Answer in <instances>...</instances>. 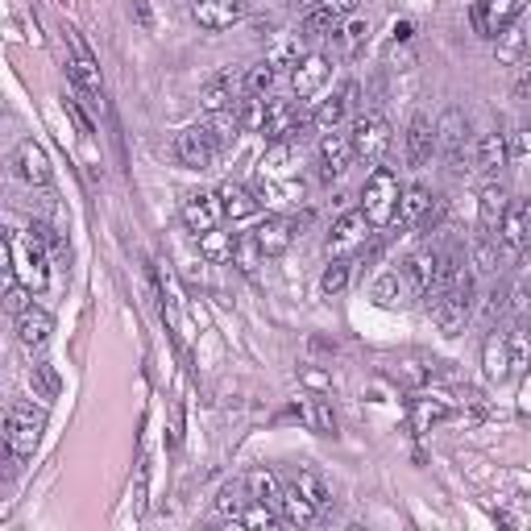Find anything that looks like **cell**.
I'll list each match as a JSON object with an SVG mask.
<instances>
[{"instance_id": "29", "label": "cell", "mask_w": 531, "mask_h": 531, "mask_svg": "<svg viewBox=\"0 0 531 531\" xmlns=\"http://www.w3.org/2000/svg\"><path fill=\"white\" fill-rule=\"evenodd\" d=\"M482 361H486V378H490V382L511 378V345H507V337L490 332L486 345H482Z\"/></svg>"}, {"instance_id": "12", "label": "cell", "mask_w": 531, "mask_h": 531, "mask_svg": "<svg viewBox=\"0 0 531 531\" xmlns=\"http://www.w3.org/2000/svg\"><path fill=\"white\" fill-rule=\"evenodd\" d=\"M191 17L204 30H233L237 21H245V0H195Z\"/></svg>"}, {"instance_id": "52", "label": "cell", "mask_w": 531, "mask_h": 531, "mask_svg": "<svg viewBox=\"0 0 531 531\" xmlns=\"http://www.w3.org/2000/svg\"><path fill=\"white\" fill-rule=\"evenodd\" d=\"M507 299H511V303H507V312H523V307L531 303V287H527V283H515Z\"/></svg>"}, {"instance_id": "17", "label": "cell", "mask_w": 531, "mask_h": 531, "mask_svg": "<svg viewBox=\"0 0 531 531\" xmlns=\"http://www.w3.org/2000/svg\"><path fill=\"white\" fill-rule=\"evenodd\" d=\"M295 229H299V220H291V216H270V220H262V225L254 229V241L262 245L266 258H278V254H287V249H291Z\"/></svg>"}, {"instance_id": "22", "label": "cell", "mask_w": 531, "mask_h": 531, "mask_svg": "<svg viewBox=\"0 0 531 531\" xmlns=\"http://www.w3.org/2000/svg\"><path fill=\"white\" fill-rule=\"evenodd\" d=\"M357 104V83L349 79L345 88H341V96H332V100H324L320 108H316V117H312V125L320 129V133H332L345 117H349V108Z\"/></svg>"}, {"instance_id": "31", "label": "cell", "mask_w": 531, "mask_h": 531, "mask_svg": "<svg viewBox=\"0 0 531 531\" xmlns=\"http://www.w3.org/2000/svg\"><path fill=\"white\" fill-rule=\"evenodd\" d=\"M295 411L312 424L320 436H337V411H332V403L328 399H320V395H312V399H303V403H295Z\"/></svg>"}, {"instance_id": "6", "label": "cell", "mask_w": 531, "mask_h": 531, "mask_svg": "<svg viewBox=\"0 0 531 531\" xmlns=\"http://www.w3.org/2000/svg\"><path fill=\"white\" fill-rule=\"evenodd\" d=\"M523 9H527V0H473L469 21L482 38H498L507 25H515L523 17Z\"/></svg>"}, {"instance_id": "55", "label": "cell", "mask_w": 531, "mask_h": 531, "mask_svg": "<svg viewBox=\"0 0 531 531\" xmlns=\"http://www.w3.org/2000/svg\"><path fill=\"white\" fill-rule=\"evenodd\" d=\"M519 212H523V229H527V237H531V200H523Z\"/></svg>"}, {"instance_id": "41", "label": "cell", "mask_w": 531, "mask_h": 531, "mask_svg": "<svg viewBox=\"0 0 531 531\" xmlns=\"http://www.w3.org/2000/svg\"><path fill=\"white\" fill-rule=\"evenodd\" d=\"M345 287H349V262L332 258V262H328V270L320 274V295H324V299H332V295H341Z\"/></svg>"}, {"instance_id": "26", "label": "cell", "mask_w": 531, "mask_h": 531, "mask_svg": "<svg viewBox=\"0 0 531 531\" xmlns=\"http://www.w3.org/2000/svg\"><path fill=\"white\" fill-rule=\"evenodd\" d=\"M278 511H283V519H287V523H295V527L316 523V515H320V507H316V502L307 498L295 482H291V486H283V498H278Z\"/></svg>"}, {"instance_id": "13", "label": "cell", "mask_w": 531, "mask_h": 531, "mask_svg": "<svg viewBox=\"0 0 531 531\" xmlns=\"http://www.w3.org/2000/svg\"><path fill=\"white\" fill-rule=\"evenodd\" d=\"M349 158H353V142H349V133H324L320 137V179L332 183V179H341L349 171Z\"/></svg>"}, {"instance_id": "7", "label": "cell", "mask_w": 531, "mask_h": 531, "mask_svg": "<svg viewBox=\"0 0 531 531\" xmlns=\"http://www.w3.org/2000/svg\"><path fill=\"white\" fill-rule=\"evenodd\" d=\"M220 146H216V137L208 133V125H191L175 137V158L183 166H191V171H208V166L216 162Z\"/></svg>"}, {"instance_id": "19", "label": "cell", "mask_w": 531, "mask_h": 531, "mask_svg": "<svg viewBox=\"0 0 531 531\" xmlns=\"http://www.w3.org/2000/svg\"><path fill=\"white\" fill-rule=\"evenodd\" d=\"M432 154H436V125L432 117L415 113L407 125V166H428Z\"/></svg>"}, {"instance_id": "5", "label": "cell", "mask_w": 531, "mask_h": 531, "mask_svg": "<svg viewBox=\"0 0 531 531\" xmlns=\"http://www.w3.org/2000/svg\"><path fill=\"white\" fill-rule=\"evenodd\" d=\"M349 142H353V158L378 166V162L386 158V150H390V125H386L378 113H361V117L353 121Z\"/></svg>"}, {"instance_id": "44", "label": "cell", "mask_w": 531, "mask_h": 531, "mask_svg": "<svg viewBox=\"0 0 531 531\" xmlns=\"http://www.w3.org/2000/svg\"><path fill=\"white\" fill-rule=\"evenodd\" d=\"M366 38H370V21L349 17V21H341V25H337V46H341V50H357Z\"/></svg>"}, {"instance_id": "15", "label": "cell", "mask_w": 531, "mask_h": 531, "mask_svg": "<svg viewBox=\"0 0 531 531\" xmlns=\"http://www.w3.org/2000/svg\"><path fill=\"white\" fill-rule=\"evenodd\" d=\"M13 171H17L21 183H30V187H46L50 183V158H46V150L34 142V137L13 150Z\"/></svg>"}, {"instance_id": "14", "label": "cell", "mask_w": 531, "mask_h": 531, "mask_svg": "<svg viewBox=\"0 0 531 531\" xmlns=\"http://www.w3.org/2000/svg\"><path fill=\"white\" fill-rule=\"evenodd\" d=\"M328 75H332V63L324 59V54H303V59L295 63V71H291V88H295L299 100H312L328 83Z\"/></svg>"}, {"instance_id": "37", "label": "cell", "mask_w": 531, "mask_h": 531, "mask_svg": "<svg viewBox=\"0 0 531 531\" xmlns=\"http://www.w3.org/2000/svg\"><path fill=\"white\" fill-rule=\"evenodd\" d=\"M30 386H34V399H59V390H63V382H59V374H54V366H46V361H38V366L30 370Z\"/></svg>"}, {"instance_id": "36", "label": "cell", "mask_w": 531, "mask_h": 531, "mask_svg": "<svg viewBox=\"0 0 531 531\" xmlns=\"http://www.w3.org/2000/svg\"><path fill=\"white\" fill-rule=\"evenodd\" d=\"M527 241H531V237H527V229H523V212L511 208L507 216H502V225H498V245H507V249H515V254H519Z\"/></svg>"}, {"instance_id": "11", "label": "cell", "mask_w": 531, "mask_h": 531, "mask_svg": "<svg viewBox=\"0 0 531 531\" xmlns=\"http://www.w3.org/2000/svg\"><path fill=\"white\" fill-rule=\"evenodd\" d=\"M220 216H225V208H220V195L212 191H191L183 200V225L191 233H208L220 225Z\"/></svg>"}, {"instance_id": "16", "label": "cell", "mask_w": 531, "mask_h": 531, "mask_svg": "<svg viewBox=\"0 0 531 531\" xmlns=\"http://www.w3.org/2000/svg\"><path fill=\"white\" fill-rule=\"evenodd\" d=\"M299 129L303 125L295 117V104L278 100V96H266V125H262V133L270 137V142H295V137H303Z\"/></svg>"}, {"instance_id": "3", "label": "cell", "mask_w": 531, "mask_h": 531, "mask_svg": "<svg viewBox=\"0 0 531 531\" xmlns=\"http://www.w3.org/2000/svg\"><path fill=\"white\" fill-rule=\"evenodd\" d=\"M42 428H46L42 411H34L30 403H13L5 411V449L13 457H30L42 440Z\"/></svg>"}, {"instance_id": "40", "label": "cell", "mask_w": 531, "mask_h": 531, "mask_svg": "<svg viewBox=\"0 0 531 531\" xmlns=\"http://www.w3.org/2000/svg\"><path fill=\"white\" fill-rule=\"evenodd\" d=\"M208 133L216 137V146L225 150V146H233L237 142V133H241V121H237V113L229 108V113H212V121H208Z\"/></svg>"}, {"instance_id": "24", "label": "cell", "mask_w": 531, "mask_h": 531, "mask_svg": "<svg viewBox=\"0 0 531 531\" xmlns=\"http://www.w3.org/2000/svg\"><path fill=\"white\" fill-rule=\"evenodd\" d=\"M511 212V195L507 187H498V183H486L482 195H478V216H482V229L498 237V225H502V216Z\"/></svg>"}, {"instance_id": "53", "label": "cell", "mask_w": 531, "mask_h": 531, "mask_svg": "<svg viewBox=\"0 0 531 531\" xmlns=\"http://www.w3.org/2000/svg\"><path fill=\"white\" fill-rule=\"evenodd\" d=\"M67 113L75 117V125H79V133H92V121H88V117H83V113H79V108H75V100H67Z\"/></svg>"}, {"instance_id": "28", "label": "cell", "mask_w": 531, "mask_h": 531, "mask_svg": "<svg viewBox=\"0 0 531 531\" xmlns=\"http://www.w3.org/2000/svg\"><path fill=\"white\" fill-rule=\"evenodd\" d=\"M216 195H220V208H225L229 220H254V216H258V200H254V191H249V187L225 183Z\"/></svg>"}, {"instance_id": "2", "label": "cell", "mask_w": 531, "mask_h": 531, "mask_svg": "<svg viewBox=\"0 0 531 531\" xmlns=\"http://www.w3.org/2000/svg\"><path fill=\"white\" fill-rule=\"evenodd\" d=\"M469 316H473V278L465 274L457 287H449L444 295H436L432 320H436V328L444 332V337H461L465 324H469Z\"/></svg>"}, {"instance_id": "48", "label": "cell", "mask_w": 531, "mask_h": 531, "mask_svg": "<svg viewBox=\"0 0 531 531\" xmlns=\"http://www.w3.org/2000/svg\"><path fill=\"white\" fill-rule=\"evenodd\" d=\"M295 486L307 494V498H312L316 502V507H324V502H328V486L316 478V473L312 469H299V478H295Z\"/></svg>"}, {"instance_id": "35", "label": "cell", "mask_w": 531, "mask_h": 531, "mask_svg": "<svg viewBox=\"0 0 531 531\" xmlns=\"http://www.w3.org/2000/svg\"><path fill=\"white\" fill-rule=\"evenodd\" d=\"M237 121H241V129H249V133H262V125H266V96L245 92V96L237 100Z\"/></svg>"}, {"instance_id": "57", "label": "cell", "mask_w": 531, "mask_h": 531, "mask_svg": "<svg viewBox=\"0 0 531 531\" xmlns=\"http://www.w3.org/2000/svg\"><path fill=\"white\" fill-rule=\"evenodd\" d=\"M519 92H531V63H527V75L519 79Z\"/></svg>"}, {"instance_id": "39", "label": "cell", "mask_w": 531, "mask_h": 531, "mask_svg": "<svg viewBox=\"0 0 531 531\" xmlns=\"http://www.w3.org/2000/svg\"><path fill=\"white\" fill-rule=\"evenodd\" d=\"M291 158H295V142H274L270 154L262 158V171L283 179V175H291Z\"/></svg>"}, {"instance_id": "25", "label": "cell", "mask_w": 531, "mask_h": 531, "mask_svg": "<svg viewBox=\"0 0 531 531\" xmlns=\"http://www.w3.org/2000/svg\"><path fill=\"white\" fill-rule=\"evenodd\" d=\"M403 278L411 295H432V283H436V254L432 249H419V254H411L403 262Z\"/></svg>"}, {"instance_id": "21", "label": "cell", "mask_w": 531, "mask_h": 531, "mask_svg": "<svg viewBox=\"0 0 531 531\" xmlns=\"http://www.w3.org/2000/svg\"><path fill=\"white\" fill-rule=\"evenodd\" d=\"M449 415H453V403L444 399V395H415L411 399V428L415 432H432Z\"/></svg>"}, {"instance_id": "50", "label": "cell", "mask_w": 531, "mask_h": 531, "mask_svg": "<svg viewBox=\"0 0 531 531\" xmlns=\"http://www.w3.org/2000/svg\"><path fill=\"white\" fill-rule=\"evenodd\" d=\"M266 63H270V67H295V63H299V42H295V38L278 42V46L266 54Z\"/></svg>"}, {"instance_id": "34", "label": "cell", "mask_w": 531, "mask_h": 531, "mask_svg": "<svg viewBox=\"0 0 531 531\" xmlns=\"http://www.w3.org/2000/svg\"><path fill=\"white\" fill-rule=\"evenodd\" d=\"M245 490H249V498L270 502V507H278V498H283V486H278V478L270 469H249L245 473Z\"/></svg>"}, {"instance_id": "38", "label": "cell", "mask_w": 531, "mask_h": 531, "mask_svg": "<svg viewBox=\"0 0 531 531\" xmlns=\"http://www.w3.org/2000/svg\"><path fill=\"white\" fill-rule=\"evenodd\" d=\"M233 523H241V527H278V515H274V507H270V502H258V498H249L245 502V511L233 519Z\"/></svg>"}, {"instance_id": "4", "label": "cell", "mask_w": 531, "mask_h": 531, "mask_svg": "<svg viewBox=\"0 0 531 531\" xmlns=\"http://www.w3.org/2000/svg\"><path fill=\"white\" fill-rule=\"evenodd\" d=\"M67 42H71V63H67V71H71L75 92L88 100L92 108H104V79H100V67L92 59V50L83 46V38L75 30H67Z\"/></svg>"}, {"instance_id": "42", "label": "cell", "mask_w": 531, "mask_h": 531, "mask_svg": "<svg viewBox=\"0 0 531 531\" xmlns=\"http://www.w3.org/2000/svg\"><path fill=\"white\" fill-rule=\"evenodd\" d=\"M507 345H511V374H523L531 366V332L527 328L507 332Z\"/></svg>"}, {"instance_id": "8", "label": "cell", "mask_w": 531, "mask_h": 531, "mask_svg": "<svg viewBox=\"0 0 531 531\" xmlns=\"http://www.w3.org/2000/svg\"><path fill=\"white\" fill-rule=\"evenodd\" d=\"M249 92V75L241 71H220L212 83H204L200 92V104L208 108V113H229V108Z\"/></svg>"}, {"instance_id": "47", "label": "cell", "mask_w": 531, "mask_h": 531, "mask_svg": "<svg viewBox=\"0 0 531 531\" xmlns=\"http://www.w3.org/2000/svg\"><path fill=\"white\" fill-rule=\"evenodd\" d=\"M262 258H266V254H262V245H258L254 237H241V241H237V254H233V262H237L245 274H254Z\"/></svg>"}, {"instance_id": "43", "label": "cell", "mask_w": 531, "mask_h": 531, "mask_svg": "<svg viewBox=\"0 0 531 531\" xmlns=\"http://www.w3.org/2000/svg\"><path fill=\"white\" fill-rule=\"evenodd\" d=\"M473 266H478L482 274L498 270V237L494 233H482L478 241H473Z\"/></svg>"}, {"instance_id": "20", "label": "cell", "mask_w": 531, "mask_h": 531, "mask_svg": "<svg viewBox=\"0 0 531 531\" xmlns=\"http://www.w3.org/2000/svg\"><path fill=\"white\" fill-rule=\"evenodd\" d=\"M50 332H54V316L50 312H42V307H25V312H17V337H21V345L25 349H38V345H46L50 341Z\"/></svg>"}, {"instance_id": "18", "label": "cell", "mask_w": 531, "mask_h": 531, "mask_svg": "<svg viewBox=\"0 0 531 531\" xmlns=\"http://www.w3.org/2000/svg\"><path fill=\"white\" fill-rule=\"evenodd\" d=\"M353 9H357V0H320V5H316L312 13H307L303 30L312 34V38H320V34H337V25L349 21Z\"/></svg>"}, {"instance_id": "9", "label": "cell", "mask_w": 531, "mask_h": 531, "mask_svg": "<svg viewBox=\"0 0 531 531\" xmlns=\"http://www.w3.org/2000/svg\"><path fill=\"white\" fill-rule=\"evenodd\" d=\"M374 233V225L366 220V212H341L337 216V225H332V233H328V254L332 258H345L349 249H357V245H366V237Z\"/></svg>"}, {"instance_id": "51", "label": "cell", "mask_w": 531, "mask_h": 531, "mask_svg": "<svg viewBox=\"0 0 531 531\" xmlns=\"http://www.w3.org/2000/svg\"><path fill=\"white\" fill-rule=\"evenodd\" d=\"M399 378L411 382V386H424V382H432V366H419V361H403V366H399Z\"/></svg>"}, {"instance_id": "27", "label": "cell", "mask_w": 531, "mask_h": 531, "mask_svg": "<svg viewBox=\"0 0 531 531\" xmlns=\"http://www.w3.org/2000/svg\"><path fill=\"white\" fill-rule=\"evenodd\" d=\"M494 54H498V63L502 67H515L523 63V54H527V42H531V25H507L498 38H494Z\"/></svg>"}, {"instance_id": "32", "label": "cell", "mask_w": 531, "mask_h": 531, "mask_svg": "<svg viewBox=\"0 0 531 531\" xmlns=\"http://www.w3.org/2000/svg\"><path fill=\"white\" fill-rule=\"evenodd\" d=\"M237 241H241V237H233V233L208 229V233H200V258H204V262H212V266H220V262H233V254H237Z\"/></svg>"}, {"instance_id": "30", "label": "cell", "mask_w": 531, "mask_h": 531, "mask_svg": "<svg viewBox=\"0 0 531 531\" xmlns=\"http://www.w3.org/2000/svg\"><path fill=\"white\" fill-rule=\"evenodd\" d=\"M407 291H411V287H407L403 270H382L374 283H370V299H374L378 307H399Z\"/></svg>"}, {"instance_id": "33", "label": "cell", "mask_w": 531, "mask_h": 531, "mask_svg": "<svg viewBox=\"0 0 531 531\" xmlns=\"http://www.w3.org/2000/svg\"><path fill=\"white\" fill-rule=\"evenodd\" d=\"M432 208V195H428V187H403V195H399V225H419L424 220V212Z\"/></svg>"}, {"instance_id": "1", "label": "cell", "mask_w": 531, "mask_h": 531, "mask_svg": "<svg viewBox=\"0 0 531 531\" xmlns=\"http://www.w3.org/2000/svg\"><path fill=\"white\" fill-rule=\"evenodd\" d=\"M399 195H403V187H399L395 171H390V166H374V175L361 187V212H366L374 229H386L390 220L399 216Z\"/></svg>"}, {"instance_id": "10", "label": "cell", "mask_w": 531, "mask_h": 531, "mask_svg": "<svg viewBox=\"0 0 531 531\" xmlns=\"http://www.w3.org/2000/svg\"><path fill=\"white\" fill-rule=\"evenodd\" d=\"M465 133H469V125H465V117L457 113V108H449L436 125V150H444L449 171H457V175L465 171Z\"/></svg>"}, {"instance_id": "49", "label": "cell", "mask_w": 531, "mask_h": 531, "mask_svg": "<svg viewBox=\"0 0 531 531\" xmlns=\"http://www.w3.org/2000/svg\"><path fill=\"white\" fill-rule=\"evenodd\" d=\"M274 75H278V67H270V63H258L254 71H249V92H254V96H270V88H274Z\"/></svg>"}, {"instance_id": "56", "label": "cell", "mask_w": 531, "mask_h": 531, "mask_svg": "<svg viewBox=\"0 0 531 531\" xmlns=\"http://www.w3.org/2000/svg\"><path fill=\"white\" fill-rule=\"evenodd\" d=\"M291 5H295V9H303V13H312V9L320 5V0H291Z\"/></svg>"}, {"instance_id": "54", "label": "cell", "mask_w": 531, "mask_h": 531, "mask_svg": "<svg viewBox=\"0 0 531 531\" xmlns=\"http://www.w3.org/2000/svg\"><path fill=\"white\" fill-rule=\"evenodd\" d=\"M519 266H523V274H531V241L519 249Z\"/></svg>"}, {"instance_id": "45", "label": "cell", "mask_w": 531, "mask_h": 531, "mask_svg": "<svg viewBox=\"0 0 531 531\" xmlns=\"http://www.w3.org/2000/svg\"><path fill=\"white\" fill-rule=\"evenodd\" d=\"M507 162L531 166V129H511L507 133Z\"/></svg>"}, {"instance_id": "46", "label": "cell", "mask_w": 531, "mask_h": 531, "mask_svg": "<svg viewBox=\"0 0 531 531\" xmlns=\"http://www.w3.org/2000/svg\"><path fill=\"white\" fill-rule=\"evenodd\" d=\"M245 502H249V490L245 486H225V490H220V498H216V511L220 515H229V519H237L241 511H245Z\"/></svg>"}, {"instance_id": "23", "label": "cell", "mask_w": 531, "mask_h": 531, "mask_svg": "<svg viewBox=\"0 0 531 531\" xmlns=\"http://www.w3.org/2000/svg\"><path fill=\"white\" fill-rule=\"evenodd\" d=\"M473 166H478L482 175H494L498 166H507V133H482L478 142H473Z\"/></svg>"}]
</instances>
